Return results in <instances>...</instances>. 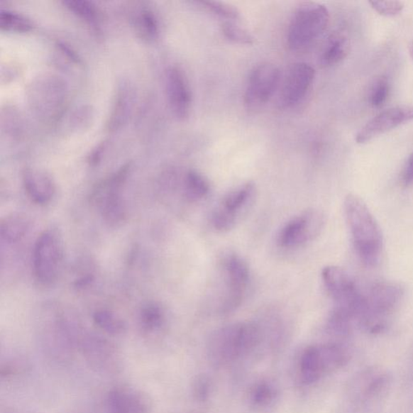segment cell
<instances>
[{
  "label": "cell",
  "mask_w": 413,
  "mask_h": 413,
  "mask_svg": "<svg viewBox=\"0 0 413 413\" xmlns=\"http://www.w3.org/2000/svg\"><path fill=\"white\" fill-rule=\"evenodd\" d=\"M351 50L350 39L342 33H334L327 41L323 50L320 62L324 67L334 66L349 55Z\"/></svg>",
  "instance_id": "16"
},
{
  "label": "cell",
  "mask_w": 413,
  "mask_h": 413,
  "mask_svg": "<svg viewBox=\"0 0 413 413\" xmlns=\"http://www.w3.org/2000/svg\"><path fill=\"white\" fill-rule=\"evenodd\" d=\"M347 361L346 353L336 346H314L301 359L300 373L304 382H314L329 370L340 368Z\"/></svg>",
  "instance_id": "6"
},
{
  "label": "cell",
  "mask_w": 413,
  "mask_h": 413,
  "mask_svg": "<svg viewBox=\"0 0 413 413\" xmlns=\"http://www.w3.org/2000/svg\"><path fill=\"white\" fill-rule=\"evenodd\" d=\"M94 321L99 328L111 334H118L123 332L125 324L114 314L107 310H100L94 315Z\"/></svg>",
  "instance_id": "20"
},
{
  "label": "cell",
  "mask_w": 413,
  "mask_h": 413,
  "mask_svg": "<svg viewBox=\"0 0 413 413\" xmlns=\"http://www.w3.org/2000/svg\"><path fill=\"white\" fill-rule=\"evenodd\" d=\"M404 296V289L398 283L382 282L371 289L365 298V312L363 319L373 322L375 318L385 316L397 308Z\"/></svg>",
  "instance_id": "11"
},
{
  "label": "cell",
  "mask_w": 413,
  "mask_h": 413,
  "mask_svg": "<svg viewBox=\"0 0 413 413\" xmlns=\"http://www.w3.org/2000/svg\"><path fill=\"white\" fill-rule=\"evenodd\" d=\"M369 4L371 8L383 16H397L404 8V4L401 1H370Z\"/></svg>",
  "instance_id": "28"
},
{
  "label": "cell",
  "mask_w": 413,
  "mask_h": 413,
  "mask_svg": "<svg viewBox=\"0 0 413 413\" xmlns=\"http://www.w3.org/2000/svg\"><path fill=\"white\" fill-rule=\"evenodd\" d=\"M403 180L406 185L413 184V153L408 159L403 174Z\"/></svg>",
  "instance_id": "30"
},
{
  "label": "cell",
  "mask_w": 413,
  "mask_h": 413,
  "mask_svg": "<svg viewBox=\"0 0 413 413\" xmlns=\"http://www.w3.org/2000/svg\"><path fill=\"white\" fill-rule=\"evenodd\" d=\"M33 23L26 16L10 10L0 11V28L5 31L26 33L33 28Z\"/></svg>",
  "instance_id": "19"
},
{
  "label": "cell",
  "mask_w": 413,
  "mask_h": 413,
  "mask_svg": "<svg viewBox=\"0 0 413 413\" xmlns=\"http://www.w3.org/2000/svg\"><path fill=\"white\" fill-rule=\"evenodd\" d=\"M227 283V294L222 305L224 312L233 311L243 302L248 283L250 270L247 263L237 255H230L224 263Z\"/></svg>",
  "instance_id": "9"
},
{
  "label": "cell",
  "mask_w": 413,
  "mask_h": 413,
  "mask_svg": "<svg viewBox=\"0 0 413 413\" xmlns=\"http://www.w3.org/2000/svg\"><path fill=\"white\" fill-rule=\"evenodd\" d=\"M33 261L35 277L41 285H49L57 280L63 261V245L55 230H46L39 236Z\"/></svg>",
  "instance_id": "4"
},
{
  "label": "cell",
  "mask_w": 413,
  "mask_h": 413,
  "mask_svg": "<svg viewBox=\"0 0 413 413\" xmlns=\"http://www.w3.org/2000/svg\"><path fill=\"white\" fill-rule=\"evenodd\" d=\"M128 97L126 92H121L118 94V97L115 104V108L111 113L110 121L109 123L110 129H116L119 127L123 118L126 117L128 109Z\"/></svg>",
  "instance_id": "27"
},
{
  "label": "cell",
  "mask_w": 413,
  "mask_h": 413,
  "mask_svg": "<svg viewBox=\"0 0 413 413\" xmlns=\"http://www.w3.org/2000/svg\"><path fill=\"white\" fill-rule=\"evenodd\" d=\"M390 87L386 77H381L375 82L370 93V104L379 109L387 101Z\"/></svg>",
  "instance_id": "26"
},
{
  "label": "cell",
  "mask_w": 413,
  "mask_h": 413,
  "mask_svg": "<svg viewBox=\"0 0 413 413\" xmlns=\"http://www.w3.org/2000/svg\"><path fill=\"white\" fill-rule=\"evenodd\" d=\"M315 70L309 64H294L283 80L279 94V105L289 109L298 104L306 96L315 79Z\"/></svg>",
  "instance_id": "8"
},
{
  "label": "cell",
  "mask_w": 413,
  "mask_h": 413,
  "mask_svg": "<svg viewBox=\"0 0 413 413\" xmlns=\"http://www.w3.org/2000/svg\"><path fill=\"white\" fill-rule=\"evenodd\" d=\"M280 70L276 65L265 62L253 70L245 92V103L250 109H258L269 102L278 89Z\"/></svg>",
  "instance_id": "5"
},
{
  "label": "cell",
  "mask_w": 413,
  "mask_h": 413,
  "mask_svg": "<svg viewBox=\"0 0 413 413\" xmlns=\"http://www.w3.org/2000/svg\"><path fill=\"white\" fill-rule=\"evenodd\" d=\"M413 120V108L401 105L388 109L373 118L360 129L356 136L358 144H365L404 123Z\"/></svg>",
  "instance_id": "10"
},
{
  "label": "cell",
  "mask_w": 413,
  "mask_h": 413,
  "mask_svg": "<svg viewBox=\"0 0 413 413\" xmlns=\"http://www.w3.org/2000/svg\"><path fill=\"white\" fill-rule=\"evenodd\" d=\"M273 394L272 389L269 386L260 385L255 389V392L253 393V400L260 404L268 403L272 399Z\"/></svg>",
  "instance_id": "29"
},
{
  "label": "cell",
  "mask_w": 413,
  "mask_h": 413,
  "mask_svg": "<svg viewBox=\"0 0 413 413\" xmlns=\"http://www.w3.org/2000/svg\"><path fill=\"white\" fill-rule=\"evenodd\" d=\"M64 4L74 13L91 25H97L99 20L98 10L92 3L85 0H66Z\"/></svg>",
  "instance_id": "22"
},
{
  "label": "cell",
  "mask_w": 413,
  "mask_h": 413,
  "mask_svg": "<svg viewBox=\"0 0 413 413\" xmlns=\"http://www.w3.org/2000/svg\"><path fill=\"white\" fill-rule=\"evenodd\" d=\"M409 54H410V56L413 60V40L409 46Z\"/></svg>",
  "instance_id": "31"
},
{
  "label": "cell",
  "mask_w": 413,
  "mask_h": 413,
  "mask_svg": "<svg viewBox=\"0 0 413 413\" xmlns=\"http://www.w3.org/2000/svg\"><path fill=\"white\" fill-rule=\"evenodd\" d=\"M28 226L29 223L26 216L13 214L4 218L0 232L4 241L14 243L26 235Z\"/></svg>",
  "instance_id": "17"
},
{
  "label": "cell",
  "mask_w": 413,
  "mask_h": 413,
  "mask_svg": "<svg viewBox=\"0 0 413 413\" xmlns=\"http://www.w3.org/2000/svg\"><path fill=\"white\" fill-rule=\"evenodd\" d=\"M324 223V216L316 211L294 217L280 230L278 244L282 248L303 245L320 233Z\"/></svg>",
  "instance_id": "7"
},
{
  "label": "cell",
  "mask_w": 413,
  "mask_h": 413,
  "mask_svg": "<svg viewBox=\"0 0 413 413\" xmlns=\"http://www.w3.org/2000/svg\"><path fill=\"white\" fill-rule=\"evenodd\" d=\"M260 336V329L255 323L230 324L212 336L209 346L210 358L217 364L232 362L256 346Z\"/></svg>",
  "instance_id": "2"
},
{
  "label": "cell",
  "mask_w": 413,
  "mask_h": 413,
  "mask_svg": "<svg viewBox=\"0 0 413 413\" xmlns=\"http://www.w3.org/2000/svg\"><path fill=\"white\" fill-rule=\"evenodd\" d=\"M255 184L251 182H246L244 185L228 193L218 208L226 211L227 214L238 221L241 211L246 209L248 204L255 197Z\"/></svg>",
  "instance_id": "15"
},
{
  "label": "cell",
  "mask_w": 413,
  "mask_h": 413,
  "mask_svg": "<svg viewBox=\"0 0 413 413\" xmlns=\"http://www.w3.org/2000/svg\"><path fill=\"white\" fill-rule=\"evenodd\" d=\"M221 31L228 40L241 45H252L255 38L246 29L231 21L225 22L221 26Z\"/></svg>",
  "instance_id": "23"
},
{
  "label": "cell",
  "mask_w": 413,
  "mask_h": 413,
  "mask_svg": "<svg viewBox=\"0 0 413 413\" xmlns=\"http://www.w3.org/2000/svg\"><path fill=\"white\" fill-rule=\"evenodd\" d=\"M141 320L143 326L148 330L158 329L163 321V312L156 304H149L141 312Z\"/></svg>",
  "instance_id": "24"
},
{
  "label": "cell",
  "mask_w": 413,
  "mask_h": 413,
  "mask_svg": "<svg viewBox=\"0 0 413 413\" xmlns=\"http://www.w3.org/2000/svg\"><path fill=\"white\" fill-rule=\"evenodd\" d=\"M110 413H148L149 403L143 394L129 387H118L109 395Z\"/></svg>",
  "instance_id": "14"
},
{
  "label": "cell",
  "mask_w": 413,
  "mask_h": 413,
  "mask_svg": "<svg viewBox=\"0 0 413 413\" xmlns=\"http://www.w3.org/2000/svg\"><path fill=\"white\" fill-rule=\"evenodd\" d=\"M209 182L196 170L188 171L185 180V196L189 202H197L208 196Z\"/></svg>",
  "instance_id": "18"
},
{
  "label": "cell",
  "mask_w": 413,
  "mask_h": 413,
  "mask_svg": "<svg viewBox=\"0 0 413 413\" xmlns=\"http://www.w3.org/2000/svg\"><path fill=\"white\" fill-rule=\"evenodd\" d=\"M329 23V13L320 4H301L294 13L287 31V44L294 51L308 49L326 32Z\"/></svg>",
  "instance_id": "3"
},
{
  "label": "cell",
  "mask_w": 413,
  "mask_h": 413,
  "mask_svg": "<svg viewBox=\"0 0 413 413\" xmlns=\"http://www.w3.org/2000/svg\"><path fill=\"white\" fill-rule=\"evenodd\" d=\"M136 27L141 37L151 39L156 37L158 32V25L156 16L153 11L144 9L140 11L136 17Z\"/></svg>",
  "instance_id": "21"
},
{
  "label": "cell",
  "mask_w": 413,
  "mask_h": 413,
  "mask_svg": "<svg viewBox=\"0 0 413 413\" xmlns=\"http://www.w3.org/2000/svg\"><path fill=\"white\" fill-rule=\"evenodd\" d=\"M346 218L353 246L362 262L375 267L380 262L383 247L381 228L363 200L349 194L345 199Z\"/></svg>",
  "instance_id": "1"
},
{
  "label": "cell",
  "mask_w": 413,
  "mask_h": 413,
  "mask_svg": "<svg viewBox=\"0 0 413 413\" xmlns=\"http://www.w3.org/2000/svg\"><path fill=\"white\" fill-rule=\"evenodd\" d=\"M23 187L35 204L44 205L50 202L55 194V184L51 176L43 170L27 169L23 174Z\"/></svg>",
  "instance_id": "13"
},
{
  "label": "cell",
  "mask_w": 413,
  "mask_h": 413,
  "mask_svg": "<svg viewBox=\"0 0 413 413\" xmlns=\"http://www.w3.org/2000/svg\"><path fill=\"white\" fill-rule=\"evenodd\" d=\"M203 8L211 13L226 20H238L240 17L239 11L234 6L218 1H200Z\"/></svg>",
  "instance_id": "25"
},
{
  "label": "cell",
  "mask_w": 413,
  "mask_h": 413,
  "mask_svg": "<svg viewBox=\"0 0 413 413\" xmlns=\"http://www.w3.org/2000/svg\"><path fill=\"white\" fill-rule=\"evenodd\" d=\"M167 92L169 103L174 114L185 120L190 114L192 97L187 77L177 67H170L167 75Z\"/></svg>",
  "instance_id": "12"
}]
</instances>
